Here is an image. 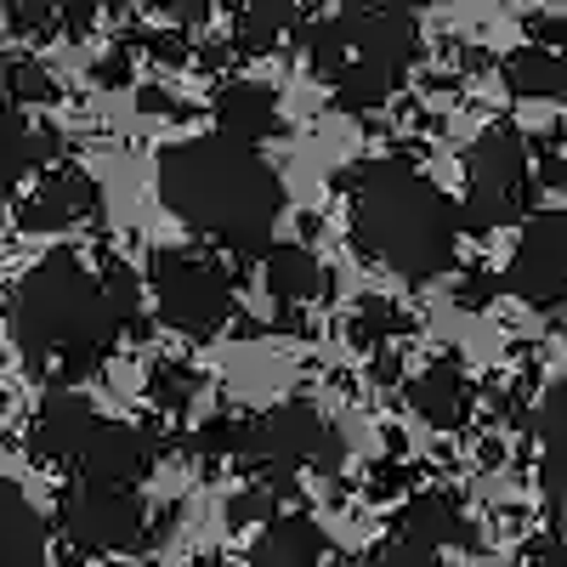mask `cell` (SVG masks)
<instances>
[{"mask_svg": "<svg viewBox=\"0 0 567 567\" xmlns=\"http://www.w3.org/2000/svg\"><path fill=\"white\" fill-rule=\"evenodd\" d=\"M159 199L182 227L216 239L227 256H267L284 216V182L261 148L210 131L159 154Z\"/></svg>", "mask_w": 567, "mask_h": 567, "instance_id": "obj_1", "label": "cell"}, {"mask_svg": "<svg viewBox=\"0 0 567 567\" xmlns=\"http://www.w3.org/2000/svg\"><path fill=\"white\" fill-rule=\"evenodd\" d=\"M120 336H125V318L103 290V272H91L74 250H52L23 272L12 296V341L34 374L74 386L103 369Z\"/></svg>", "mask_w": 567, "mask_h": 567, "instance_id": "obj_2", "label": "cell"}, {"mask_svg": "<svg viewBox=\"0 0 567 567\" xmlns=\"http://www.w3.org/2000/svg\"><path fill=\"white\" fill-rule=\"evenodd\" d=\"M352 194V245L358 256L392 267L409 284H432L454 267L460 210L437 182H425L403 159H369L341 176Z\"/></svg>", "mask_w": 567, "mask_h": 567, "instance_id": "obj_3", "label": "cell"}, {"mask_svg": "<svg viewBox=\"0 0 567 567\" xmlns=\"http://www.w3.org/2000/svg\"><path fill=\"white\" fill-rule=\"evenodd\" d=\"M420 52V23L409 0H358L307 29V69L336 91V109L369 114L403 85Z\"/></svg>", "mask_w": 567, "mask_h": 567, "instance_id": "obj_4", "label": "cell"}, {"mask_svg": "<svg viewBox=\"0 0 567 567\" xmlns=\"http://www.w3.org/2000/svg\"><path fill=\"white\" fill-rule=\"evenodd\" d=\"M534 210V148L516 125H488L465 154V205L460 227L494 233Z\"/></svg>", "mask_w": 567, "mask_h": 567, "instance_id": "obj_5", "label": "cell"}, {"mask_svg": "<svg viewBox=\"0 0 567 567\" xmlns=\"http://www.w3.org/2000/svg\"><path fill=\"white\" fill-rule=\"evenodd\" d=\"M239 460L261 471V483L290 488V477L307 471H336L347 460L341 425H329L318 409L307 403H284L267 414H245V437H239Z\"/></svg>", "mask_w": 567, "mask_h": 567, "instance_id": "obj_6", "label": "cell"}, {"mask_svg": "<svg viewBox=\"0 0 567 567\" xmlns=\"http://www.w3.org/2000/svg\"><path fill=\"white\" fill-rule=\"evenodd\" d=\"M148 278H154L159 318L187 341H210L233 318V284H227L221 261L205 250H159Z\"/></svg>", "mask_w": 567, "mask_h": 567, "instance_id": "obj_7", "label": "cell"}, {"mask_svg": "<svg viewBox=\"0 0 567 567\" xmlns=\"http://www.w3.org/2000/svg\"><path fill=\"white\" fill-rule=\"evenodd\" d=\"M58 523L63 534L91 550V556H120L136 550L142 534H148V511H142L136 488H114V483H69L58 499Z\"/></svg>", "mask_w": 567, "mask_h": 567, "instance_id": "obj_8", "label": "cell"}, {"mask_svg": "<svg viewBox=\"0 0 567 567\" xmlns=\"http://www.w3.org/2000/svg\"><path fill=\"white\" fill-rule=\"evenodd\" d=\"M505 290L539 312L567 296V210H534L523 221V239L505 267Z\"/></svg>", "mask_w": 567, "mask_h": 567, "instance_id": "obj_9", "label": "cell"}, {"mask_svg": "<svg viewBox=\"0 0 567 567\" xmlns=\"http://www.w3.org/2000/svg\"><path fill=\"white\" fill-rule=\"evenodd\" d=\"M74 471L85 483L136 488L154 471V437L142 432V425H125V420H97L85 449H80V460H74Z\"/></svg>", "mask_w": 567, "mask_h": 567, "instance_id": "obj_10", "label": "cell"}, {"mask_svg": "<svg viewBox=\"0 0 567 567\" xmlns=\"http://www.w3.org/2000/svg\"><path fill=\"white\" fill-rule=\"evenodd\" d=\"M103 210V187L91 182L80 165H52L40 176V187L23 199L18 210V227L29 233H58V227H80Z\"/></svg>", "mask_w": 567, "mask_h": 567, "instance_id": "obj_11", "label": "cell"}, {"mask_svg": "<svg viewBox=\"0 0 567 567\" xmlns=\"http://www.w3.org/2000/svg\"><path fill=\"white\" fill-rule=\"evenodd\" d=\"M91 425H97V409H91L80 392H69V386L45 392V403L29 425V454L40 465H74L85 437H91Z\"/></svg>", "mask_w": 567, "mask_h": 567, "instance_id": "obj_12", "label": "cell"}, {"mask_svg": "<svg viewBox=\"0 0 567 567\" xmlns=\"http://www.w3.org/2000/svg\"><path fill=\"white\" fill-rule=\"evenodd\" d=\"M210 114H216V131L221 136H239V142H250V148H261L267 136L284 131L278 97H272V85H261V80H227L216 91Z\"/></svg>", "mask_w": 567, "mask_h": 567, "instance_id": "obj_13", "label": "cell"}, {"mask_svg": "<svg viewBox=\"0 0 567 567\" xmlns=\"http://www.w3.org/2000/svg\"><path fill=\"white\" fill-rule=\"evenodd\" d=\"M58 154H63V136L52 125L34 131L18 109H0V194H12L29 171H45Z\"/></svg>", "mask_w": 567, "mask_h": 567, "instance_id": "obj_14", "label": "cell"}, {"mask_svg": "<svg viewBox=\"0 0 567 567\" xmlns=\"http://www.w3.org/2000/svg\"><path fill=\"white\" fill-rule=\"evenodd\" d=\"M40 561H45V516L12 477H0V567H40Z\"/></svg>", "mask_w": 567, "mask_h": 567, "instance_id": "obj_15", "label": "cell"}, {"mask_svg": "<svg viewBox=\"0 0 567 567\" xmlns=\"http://www.w3.org/2000/svg\"><path fill=\"white\" fill-rule=\"evenodd\" d=\"M398 545H425V550L471 545V523H465V511L449 494H414L398 511Z\"/></svg>", "mask_w": 567, "mask_h": 567, "instance_id": "obj_16", "label": "cell"}, {"mask_svg": "<svg viewBox=\"0 0 567 567\" xmlns=\"http://www.w3.org/2000/svg\"><path fill=\"white\" fill-rule=\"evenodd\" d=\"M409 409L432 425H460L471 414V381L460 374V363H425L409 381Z\"/></svg>", "mask_w": 567, "mask_h": 567, "instance_id": "obj_17", "label": "cell"}, {"mask_svg": "<svg viewBox=\"0 0 567 567\" xmlns=\"http://www.w3.org/2000/svg\"><path fill=\"white\" fill-rule=\"evenodd\" d=\"M323 561V528L312 516H272L261 539L250 545V567H318Z\"/></svg>", "mask_w": 567, "mask_h": 567, "instance_id": "obj_18", "label": "cell"}, {"mask_svg": "<svg viewBox=\"0 0 567 567\" xmlns=\"http://www.w3.org/2000/svg\"><path fill=\"white\" fill-rule=\"evenodd\" d=\"M505 85L511 97L528 103H567V52H550V45H523V52L505 58Z\"/></svg>", "mask_w": 567, "mask_h": 567, "instance_id": "obj_19", "label": "cell"}, {"mask_svg": "<svg viewBox=\"0 0 567 567\" xmlns=\"http://www.w3.org/2000/svg\"><path fill=\"white\" fill-rule=\"evenodd\" d=\"M539 432V483L556 505H567V381H556L534 414Z\"/></svg>", "mask_w": 567, "mask_h": 567, "instance_id": "obj_20", "label": "cell"}, {"mask_svg": "<svg viewBox=\"0 0 567 567\" xmlns=\"http://www.w3.org/2000/svg\"><path fill=\"white\" fill-rule=\"evenodd\" d=\"M261 284H267V296L278 307H301V301H312L323 290L329 278H323V267H318V256L307 245H278V250H267Z\"/></svg>", "mask_w": 567, "mask_h": 567, "instance_id": "obj_21", "label": "cell"}, {"mask_svg": "<svg viewBox=\"0 0 567 567\" xmlns=\"http://www.w3.org/2000/svg\"><path fill=\"white\" fill-rule=\"evenodd\" d=\"M301 12L290 7V0H256V7H245L239 18H233V52L239 58H267L278 52L284 40L296 34Z\"/></svg>", "mask_w": 567, "mask_h": 567, "instance_id": "obj_22", "label": "cell"}, {"mask_svg": "<svg viewBox=\"0 0 567 567\" xmlns=\"http://www.w3.org/2000/svg\"><path fill=\"white\" fill-rule=\"evenodd\" d=\"M0 85H7V103L12 109H45V103H58V80H52V69H45L40 58H12L7 69H0Z\"/></svg>", "mask_w": 567, "mask_h": 567, "instance_id": "obj_23", "label": "cell"}, {"mask_svg": "<svg viewBox=\"0 0 567 567\" xmlns=\"http://www.w3.org/2000/svg\"><path fill=\"white\" fill-rule=\"evenodd\" d=\"M403 329H409V318H403L386 296H363V301H358V312H352V341H358V347H369V352L392 347V336H403Z\"/></svg>", "mask_w": 567, "mask_h": 567, "instance_id": "obj_24", "label": "cell"}, {"mask_svg": "<svg viewBox=\"0 0 567 567\" xmlns=\"http://www.w3.org/2000/svg\"><path fill=\"white\" fill-rule=\"evenodd\" d=\"M148 398L159 403V409H187L199 398V374L187 369V363H176V358H165V363H154V374H148Z\"/></svg>", "mask_w": 567, "mask_h": 567, "instance_id": "obj_25", "label": "cell"}, {"mask_svg": "<svg viewBox=\"0 0 567 567\" xmlns=\"http://www.w3.org/2000/svg\"><path fill=\"white\" fill-rule=\"evenodd\" d=\"M7 23L23 40H45V34H63L58 29V0H7Z\"/></svg>", "mask_w": 567, "mask_h": 567, "instance_id": "obj_26", "label": "cell"}, {"mask_svg": "<svg viewBox=\"0 0 567 567\" xmlns=\"http://www.w3.org/2000/svg\"><path fill=\"white\" fill-rule=\"evenodd\" d=\"M539 176L550 187H567V125H556V131L539 136Z\"/></svg>", "mask_w": 567, "mask_h": 567, "instance_id": "obj_27", "label": "cell"}, {"mask_svg": "<svg viewBox=\"0 0 567 567\" xmlns=\"http://www.w3.org/2000/svg\"><path fill=\"white\" fill-rule=\"evenodd\" d=\"M272 505H278V488L261 483V488H250V494H239V499L227 505V523L245 528V523H256V516H267V523H272Z\"/></svg>", "mask_w": 567, "mask_h": 567, "instance_id": "obj_28", "label": "cell"}, {"mask_svg": "<svg viewBox=\"0 0 567 567\" xmlns=\"http://www.w3.org/2000/svg\"><path fill=\"white\" fill-rule=\"evenodd\" d=\"M142 45H148V58H154V63H165V69H176V63L194 58V45H187V29H159V34H142Z\"/></svg>", "mask_w": 567, "mask_h": 567, "instance_id": "obj_29", "label": "cell"}, {"mask_svg": "<svg viewBox=\"0 0 567 567\" xmlns=\"http://www.w3.org/2000/svg\"><path fill=\"white\" fill-rule=\"evenodd\" d=\"M91 23H97V0H58V29L69 40H85Z\"/></svg>", "mask_w": 567, "mask_h": 567, "instance_id": "obj_30", "label": "cell"}, {"mask_svg": "<svg viewBox=\"0 0 567 567\" xmlns=\"http://www.w3.org/2000/svg\"><path fill=\"white\" fill-rule=\"evenodd\" d=\"M499 284H505V278H494V272H465V278L454 284V301H460V307H488V301L499 296Z\"/></svg>", "mask_w": 567, "mask_h": 567, "instance_id": "obj_31", "label": "cell"}, {"mask_svg": "<svg viewBox=\"0 0 567 567\" xmlns=\"http://www.w3.org/2000/svg\"><path fill=\"white\" fill-rule=\"evenodd\" d=\"M528 34H534V45L567 52V12H539V18H528Z\"/></svg>", "mask_w": 567, "mask_h": 567, "instance_id": "obj_32", "label": "cell"}, {"mask_svg": "<svg viewBox=\"0 0 567 567\" xmlns=\"http://www.w3.org/2000/svg\"><path fill=\"white\" fill-rule=\"evenodd\" d=\"M91 80H97L103 91H120V85H131V52H125V45H114V52H109L97 69H91Z\"/></svg>", "mask_w": 567, "mask_h": 567, "instance_id": "obj_33", "label": "cell"}, {"mask_svg": "<svg viewBox=\"0 0 567 567\" xmlns=\"http://www.w3.org/2000/svg\"><path fill=\"white\" fill-rule=\"evenodd\" d=\"M159 7H165L171 29H199V23L210 18V7H216V0H159Z\"/></svg>", "mask_w": 567, "mask_h": 567, "instance_id": "obj_34", "label": "cell"}, {"mask_svg": "<svg viewBox=\"0 0 567 567\" xmlns=\"http://www.w3.org/2000/svg\"><path fill=\"white\" fill-rule=\"evenodd\" d=\"M386 567H449L437 550H425V545H398L392 556H386Z\"/></svg>", "mask_w": 567, "mask_h": 567, "instance_id": "obj_35", "label": "cell"}, {"mask_svg": "<svg viewBox=\"0 0 567 567\" xmlns=\"http://www.w3.org/2000/svg\"><path fill=\"white\" fill-rule=\"evenodd\" d=\"M136 109H142V114H182L176 97H171V91H159V85H142V91H136Z\"/></svg>", "mask_w": 567, "mask_h": 567, "instance_id": "obj_36", "label": "cell"}, {"mask_svg": "<svg viewBox=\"0 0 567 567\" xmlns=\"http://www.w3.org/2000/svg\"><path fill=\"white\" fill-rule=\"evenodd\" d=\"M329 567H386V561H358V556H347V561H329Z\"/></svg>", "mask_w": 567, "mask_h": 567, "instance_id": "obj_37", "label": "cell"}, {"mask_svg": "<svg viewBox=\"0 0 567 567\" xmlns=\"http://www.w3.org/2000/svg\"><path fill=\"white\" fill-rule=\"evenodd\" d=\"M216 7H233V12H245V7H256V0H216Z\"/></svg>", "mask_w": 567, "mask_h": 567, "instance_id": "obj_38", "label": "cell"}, {"mask_svg": "<svg viewBox=\"0 0 567 567\" xmlns=\"http://www.w3.org/2000/svg\"><path fill=\"white\" fill-rule=\"evenodd\" d=\"M545 567H567V556H561V550H556V556H550V561H545Z\"/></svg>", "mask_w": 567, "mask_h": 567, "instance_id": "obj_39", "label": "cell"}, {"mask_svg": "<svg viewBox=\"0 0 567 567\" xmlns=\"http://www.w3.org/2000/svg\"><path fill=\"white\" fill-rule=\"evenodd\" d=\"M109 7H114V12H125V7H131V0H109Z\"/></svg>", "mask_w": 567, "mask_h": 567, "instance_id": "obj_40", "label": "cell"}]
</instances>
